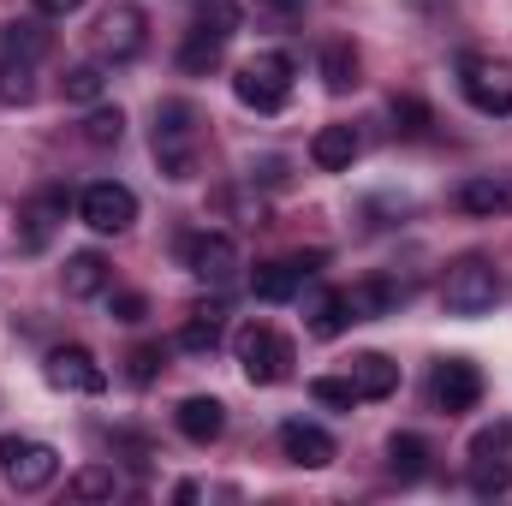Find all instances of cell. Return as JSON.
I'll return each instance as SVG.
<instances>
[{
    "mask_svg": "<svg viewBox=\"0 0 512 506\" xmlns=\"http://www.w3.org/2000/svg\"><path fill=\"white\" fill-rule=\"evenodd\" d=\"M155 161L167 179H197V161H203V108L185 102V96H167L155 102Z\"/></svg>",
    "mask_w": 512,
    "mask_h": 506,
    "instance_id": "1",
    "label": "cell"
},
{
    "mask_svg": "<svg viewBox=\"0 0 512 506\" xmlns=\"http://www.w3.org/2000/svg\"><path fill=\"white\" fill-rule=\"evenodd\" d=\"M233 352H239V370H245L251 387H280V381L292 376V364H298L292 340L280 328H268V322H245L233 334Z\"/></svg>",
    "mask_w": 512,
    "mask_h": 506,
    "instance_id": "2",
    "label": "cell"
},
{
    "mask_svg": "<svg viewBox=\"0 0 512 506\" xmlns=\"http://www.w3.org/2000/svg\"><path fill=\"white\" fill-rule=\"evenodd\" d=\"M292 54H251L239 72H233V96L251 108V114H280L292 102Z\"/></svg>",
    "mask_w": 512,
    "mask_h": 506,
    "instance_id": "3",
    "label": "cell"
},
{
    "mask_svg": "<svg viewBox=\"0 0 512 506\" xmlns=\"http://www.w3.org/2000/svg\"><path fill=\"white\" fill-rule=\"evenodd\" d=\"M239 6L233 0H215L197 24H191V36L179 42V72H191V78H203V72H215L221 66V54H227V42H233V30H239Z\"/></svg>",
    "mask_w": 512,
    "mask_h": 506,
    "instance_id": "4",
    "label": "cell"
},
{
    "mask_svg": "<svg viewBox=\"0 0 512 506\" xmlns=\"http://www.w3.org/2000/svg\"><path fill=\"white\" fill-rule=\"evenodd\" d=\"M459 90L477 114H512V60L507 54H459Z\"/></svg>",
    "mask_w": 512,
    "mask_h": 506,
    "instance_id": "5",
    "label": "cell"
},
{
    "mask_svg": "<svg viewBox=\"0 0 512 506\" xmlns=\"http://www.w3.org/2000/svg\"><path fill=\"white\" fill-rule=\"evenodd\" d=\"M60 477V453L30 435H0V483L18 495H42Z\"/></svg>",
    "mask_w": 512,
    "mask_h": 506,
    "instance_id": "6",
    "label": "cell"
},
{
    "mask_svg": "<svg viewBox=\"0 0 512 506\" xmlns=\"http://www.w3.org/2000/svg\"><path fill=\"white\" fill-rule=\"evenodd\" d=\"M495 298H501V274L489 256H459L441 280V304L453 316H483V310H495Z\"/></svg>",
    "mask_w": 512,
    "mask_h": 506,
    "instance_id": "7",
    "label": "cell"
},
{
    "mask_svg": "<svg viewBox=\"0 0 512 506\" xmlns=\"http://www.w3.org/2000/svg\"><path fill=\"white\" fill-rule=\"evenodd\" d=\"M78 215H84L90 233L108 239V233H126L131 221H137V197H131V185H120V179H96V185H84Z\"/></svg>",
    "mask_w": 512,
    "mask_h": 506,
    "instance_id": "8",
    "label": "cell"
},
{
    "mask_svg": "<svg viewBox=\"0 0 512 506\" xmlns=\"http://www.w3.org/2000/svg\"><path fill=\"white\" fill-rule=\"evenodd\" d=\"M143 48H149V18H143V6H114V12L96 24V54H102V60L126 66Z\"/></svg>",
    "mask_w": 512,
    "mask_h": 506,
    "instance_id": "9",
    "label": "cell"
},
{
    "mask_svg": "<svg viewBox=\"0 0 512 506\" xmlns=\"http://www.w3.org/2000/svg\"><path fill=\"white\" fill-rule=\"evenodd\" d=\"M429 393H435V411H447V417L477 411V399H483V370H477L471 358H441Z\"/></svg>",
    "mask_w": 512,
    "mask_h": 506,
    "instance_id": "10",
    "label": "cell"
},
{
    "mask_svg": "<svg viewBox=\"0 0 512 506\" xmlns=\"http://www.w3.org/2000/svg\"><path fill=\"white\" fill-rule=\"evenodd\" d=\"M48 381H54L60 393H84V399L108 393V370L96 364L90 346H54V352H48Z\"/></svg>",
    "mask_w": 512,
    "mask_h": 506,
    "instance_id": "11",
    "label": "cell"
},
{
    "mask_svg": "<svg viewBox=\"0 0 512 506\" xmlns=\"http://www.w3.org/2000/svg\"><path fill=\"white\" fill-rule=\"evenodd\" d=\"M322 268V251L310 256H280V262H262L251 274V292L262 298V304H286V298H298L304 292V280Z\"/></svg>",
    "mask_w": 512,
    "mask_h": 506,
    "instance_id": "12",
    "label": "cell"
},
{
    "mask_svg": "<svg viewBox=\"0 0 512 506\" xmlns=\"http://www.w3.org/2000/svg\"><path fill=\"white\" fill-rule=\"evenodd\" d=\"M60 221H66V191H60V185L36 191V197L18 209V251H48V239L60 233Z\"/></svg>",
    "mask_w": 512,
    "mask_h": 506,
    "instance_id": "13",
    "label": "cell"
},
{
    "mask_svg": "<svg viewBox=\"0 0 512 506\" xmlns=\"http://www.w3.org/2000/svg\"><path fill=\"white\" fill-rule=\"evenodd\" d=\"M185 268H191L197 280H209V286H227V280L239 274V245H233L227 233H197V239L185 245Z\"/></svg>",
    "mask_w": 512,
    "mask_h": 506,
    "instance_id": "14",
    "label": "cell"
},
{
    "mask_svg": "<svg viewBox=\"0 0 512 506\" xmlns=\"http://www.w3.org/2000/svg\"><path fill=\"white\" fill-rule=\"evenodd\" d=\"M280 453L292 459V465H304V471H322V465H334V435L322 429V423H304V417H292V423H280Z\"/></svg>",
    "mask_w": 512,
    "mask_h": 506,
    "instance_id": "15",
    "label": "cell"
},
{
    "mask_svg": "<svg viewBox=\"0 0 512 506\" xmlns=\"http://www.w3.org/2000/svg\"><path fill=\"white\" fill-rule=\"evenodd\" d=\"M173 423H179V435H185L191 447H209V441L227 435V405H221L215 393H191V399H179Z\"/></svg>",
    "mask_w": 512,
    "mask_h": 506,
    "instance_id": "16",
    "label": "cell"
},
{
    "mask_svg": "<svg viewBox=\"0 0 512 506\" xmlns=\"http://www.w3.org/2000/svg\"><path fill=\"white\" fill-rule=\"evenodd\" d=\"M358 149H364V143H358L352 126H322L310 137V167H316V173H346V167L358 161Z\"/></svg>",
    "mask_w": 512,
    "mask_h": 506,
    "instance_id": "17",
    "label": "cell"
},
{
    "mask_svg": "<svg viewBox=\"0 0 512 506\" xmlns=\"http://www.w3.org/2000/svg\"><path fill=\"white\" fill-rule=\"evenodd\" d=\"M352 387H358V399H393L399 393V364L387 352H358L352 358Z\"/></svg>",
    "mask_w": 512,
    "mask_h": 506,
    "instance_id": "18",
    "label": "cell"
},
{
    "mask_svg": "<svg viewBox=\"0 0 512 506\" xmlns=\"http://www.w3.org/2000/svg\"><path fill=\"white\" fill-rule=\"evenodd\" d=\"M66 298H102L108 292V280H114V268H108V256L102 251H78L66 256Z\"/></svg>",
    "mask_w": 512,
    "mask_h": 506,
    "instance_id": "19",
    "label": "cell"
},
{
    "mask_svg": "<svg viewBox=\"0 0 512 506\" xmlns=\"http://www.w3.org/2000/svg\"><path fill=\"white\" fill-rule=\"evenodd\" d=\"M352 322H358V316H352V298H346V292H316V298H310V334H316V340H340Z\"/></svg>",
    "mask_w": 512,
    "mask_h": 506,
    "instance_id": "20",
    "label": "cell"
},
{
    "mask_svg": "<svg viewBox=\"0 0 512 506\" xmlns=\"http://www.w3.org/2000/svg\"><path fill=\"white\" fill-rule=\"evenodd\" d=\"M48 48H54V30H48V24H36V18H12V24H0V54L42 60Z\"/></svg>",
    "mask_w": 512,
    "mask_h": 506,
    "instance_id": "21",
    "label": "cell"
},
{
    "mask_svg": "<svg viewBox=\"0 0 512 506\" xmlns=\"http://www.w3.org/2000/svg\"><path fill=\"white\" fill-rule=\"evenodd\" d=\"M322 84H328L334 96H346V90H358V48H352L346 36H334V42H322Z\"/></svg>",
    "mask_w": 512,
    "mask_h": 506,
    "instance_id": "22",
    "label": "cell"
},
{
    "mask_svg": "<svg viewBox=\"0 0 512 506\" xmlns=\"http://www.w3.org/2000/svg\"><path fill=\"white\" fill-rule=\"evenodd\" d=\"M459 209H465V215H507L512 185L507 179H465V185H459Z\"/></svg>",
    "mask_w": 512,
    "mask_h": 506,
    "instance_id": "23",
    "label": "cell"
},
{
    "mask_svg": "<svg viewBox=\"0 0 512 506\" xmlns=\"http://www.w3.org/2000/svg\"><path fill=\"white\" fill-rule=\"evenodd\" d=\"M387 471H393L399 483H417V477L429 471V441H423V435H393V441H387Z\"/></svg>",
    "mask_w": 512,
    "mask_h": 506,
    "instance_id": "24",
    "label": "cell"
},
{
    "mask_svg": "<svg viewBox=\"0 0 512 506\" xmlns=\"http://www.w3.org/2000/svg\"><path fill=\"white\" fill-rule=\"evenodd\" d=\"M221 346V310L215 304H197L179 328V352H215Z\"/></svg>",
    "mask_w": 512,
    "mask_h": 506,
    "instance_id": "25",
    "label": "cell"
},
{
    "mask_svg": "<svg viewBox=\"0 0 512 506\" xmlns=\"http://www.w3.org/2000/svg\"><path fill=\"white\" fill-rule=\"evenodd\" d=\"M30 96H36V60L0 54V102H6V108H24Z\"/></svg>",
    "mask_w": 512,
    "mask_h": 506,
    "instance_id": "26",
    "label": "cell"
},
{
    "mask_svg": "<svg viewBox=\"0 0 512 506\" xmlns=\"http://www.w3.org/2000/svg\"><path fill=\"white\" fill-rule=\"evenodd\" d=\"M346 298H352V316H358V322H376V316H387V310L399 304V292H393V286H382V280L346 286Z\"/></svg>",
    "mask_w": 512,
    "mask_h": 506,
    "instance_id": "27",
    "label": "cell"
},
{
    "mask_svg": "<svg viewBox=\"0 0 512 506\" xmlns=\"http://www.w3.org/2000/svg\"><path fill=\"white\" fill-rule=\"evenodd\" d=\"M102 96H108V72H102L96 60H90V66H72V72H66V102H78V108H96Z\"/></svg>",
    "mask_w": 512,
    "mask_h": 506,
    "instance_id": "28",
    "label": "cell"
},
{
    "mask_svg": "<svg viewBox=\"0 0 512 506\" xmlns=\"http://www.w3.org/2000/svg\"><path fill=\"white\" fill-rule=\"evenodd\" d=\"M72 495H78V501H114V495H120L114 465H84V471L72 477Z\"/></svg>",
    "mask_w": 512,
    "mask_h": 506,
    "instance_id": "29",
    "label": "cell"
},
{
    "mask_svg": "<svg viewBox=\"0 0 512 506\" xmlns=\"http://www.w3.org/2000/svg\"><path fill=\"white\" fill-rule=\"evenodd\" d=\"M120 137H126V114H120V108H102V102H96V108L84 114V143L108 149V143H120Z\"/></svg>",
    "mask_w": 512,
    "mask_h": 506,
    "instance_id": "30",
    "label": "cell"
},
{
    "mask_svg": "<svg viewBox=\"0 0 512 506\" xmlns=\"http://www.w3.org/2000/svg\"><path fill=\"white\" fill-rule=\"evenodd\" d=\"M310 399L322 411H352L358 405V387H352V376H316L310 381Z\"/></svg>",
    "mask_w": 512,
    "mask_h": 506,
    "instance_id": "31",
    "label": "cell"
},
{
    "mask_svg": "<svg viewBox=\"0 0 512 506\" xmlns=\"http://www.w3.org/2000/svg\"><path fill=\"white\" fill-rule=\"evenodd\" d=\"M471 489H477V495H507L512 489V459H471Z\"/></svg>",
    "mask_w": 512,
    "mask_h": 506,
    "instance_id": "32",
    "label": "cell"
},
{
    "mask_svg": "<svg viewBox=\"0 0 512 506\" xmlns=\"http://www.w3.org/2000/svg\"><path fill=\"white\" fill-rule=\"evenodd\" d=\"M471 459H512V423H489L471 435Z\"/></svg>",
    "mask_w": 512,
    "mask_h": 506,
    "instance_id": "33",
    "label": "cell"
},
{
    "mask_svg": "<svg viewBox=\"0 0 512 506\" xmlns=\"http://www.w3.org/2000/svg\"><path fill=\"white\" fill-rule=\"evenodd\" d=\"M429 131V108L417 96H399L393 102V137H423Z\"/></svg>",
    "mask_w": 512,
    "mask_h": 506,
    "instance_id": "34",
    "label": "cell"
},
{
    "mask_svg": "<svg viewBox=\"0 0 512 506\" xmlns=\"http://www.w3.org/2000/svg\"><path fill=\"white\" fill-rule=\"evenodd\" d=\"M143 316H149L143 292H114V322H143Z\"/></svg>",
    "mask_w": 512,
    "mask_h": 506,
    "instance_id": "35",
    "label": "cell"
},
{
    "mask_svg": "<svg viewBox=\"0 0 512 506\" xmlns=\"http://www.w3.org/2000/svg\"><path fill=\"white\" fill-rule=\"evenodd\" d=\"M155 370H161V352H155V346H137V352H131V381L143 387V381H155Z\"/></svg>",
    "mask_w": 512,
    "mask_h": 506,
    "instance_id": "36",
    "label": "cell"
},
{
    "mask_svg": "<svg viewBox=\"0 0 512 506\" xmlns=\"http://www.w3.org/2000/svg\"><path fill=\"white\" fill-rule=\"evenodd\" d=\"M304 6H310V0H256V12H262V18H298Z\"/></svg>",
    "mask_w": 512,
    "mask_h": 506,
    "instance_id": "37",
    "label": "cell"
},
{
    "mask_svg": "<svg viewBox=\"0 0 512 506\" xmlns=\"http://www.w3.org/2000/svg\"><path fill=\"white\" fill-rule=\"evenodd\" d=\"M78 6H84V0H36V12H42V18H72Z\"/></svg>",
    "mask_w": 512,
    "mask_h": 506,
    "instance_id": "38",
    "label": "cell"
}]
</instances>
